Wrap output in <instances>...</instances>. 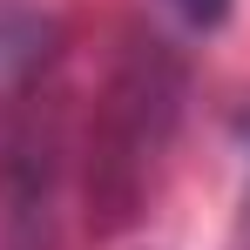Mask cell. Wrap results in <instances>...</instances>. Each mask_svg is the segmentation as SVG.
Returning <instances> with one entry per match:
<instances>
[{"mask_svg": "<svg viewBox=\"0 0 250 250\" xmlns=\"http://www.w3.org/2000/svg\"><path fill=\"white\" fill-rule=\"evenodd\" d=\"M47 41H54L47 21H34V14H0V102L47 61Z\"/></svg>", "mask_w": 250, "mask_h": 250, "instance_id": "6da1fadb", "label": "cell"}, {"mask_svg": "<svg viewBox=\"0 0 250 250\" xmlns=\"http://www.w3.org/2000/svg\"><path fill=\"white\" fill-rule=\"evenodd\" d=\"M163 7L189 27V34H216V27L230 21V7H237V0H163Z\"/></svg>", "mask_w": 250, "mask_h": 250, "instance_id": "7a4b0ae2", "label": "cell"}, {"mask_svg": "<svg viewBox=\"0 0 250 250\" xmlns=\"http://www.w3.org/2000/svg\"><path fill=\"white\" fill-rule=\"evenodd\" d=\"M230 250H250V176H244V203H237V230H230Z\"/></svg>", "mask_w": 250, "mask_h": 250, "instance_id": "3957f363", "label": "cell"}]
</instances>
